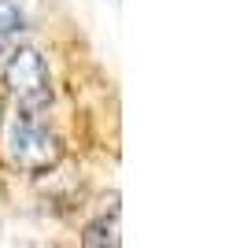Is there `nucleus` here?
Returning a JSON list of instances; mask_svg holds the SVG:
<instances>
[{"label":"nucleus","instance_id":"f03ea898","mask_svg":"<svg viewBox=\"0 0 244 248\" xmlns=\"http://www.w3.org/2000/svg\"><path fill=\"white\" fill-rule=\"evenodd\" d=\"M8 159L33 174L48 170L60 159V141L41 119H33V111H22L8 123Z\"/></svg>","mask_w":244,"mask_h":248},{"label":"nucleus","instance_id":"f257e3e1","mask_svg":"<svg viewBox=\"0 0 244 248\" xmlns=\"http://www.w3.org/2000/svg\"><path fill=\"white\" fill-rule=\"evenodd\" d=\"M4 82H8V93L15 96L22 111H37L45 108L52 96V78L48 67L41 60V52L30 45H19V48H8V60H4Z\"/></svg>","mask_w":244,"mask_h":248},{"label":"nucleus","instance_id":"20e7f679","mask_svg":"<svg viewBox=\"0 0 244 248\" xmlns=\"http://www.w3.org/2000/svg\"><path fill=\"white\" fill-rule=\"evenodd\" d=\"M22 11L11 4V0H0V56H8L11 41L22 33Z\"/></svg>","mask_w":244,"mask_h":248},{"label":"nucleus","instance_id":"7ed1b4c3","mask_svg":"<svg viewBox=\"0 0 244 248\" xmlns=\"http://www.w3.org/2000/svg\"><path fill=\"white\" fill-rule=\"evenodd\" d=\"M85 248H119V207L104 211V215L85 230Z\"/></svg>","mask_w":244,"mask_h":248}]
</instances>
